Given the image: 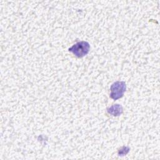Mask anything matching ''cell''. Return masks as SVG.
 I'll return each instance as SVG.
<instances>
[{"label": "cell", "mask_w": 160, "mask_h": 160, "mask_svg": "<svg viewBox=\"0 0 160 160\" xmlns=\"http://www.w3.org/2000/svg\"><path fill=\"white\" fill-rule=\"evenodd\" d=\"M107 111L109 114L113 116H118L122 113L123 109L122 106L119 104H114L108 108Z\"/></svg>", "instance_id": "3"}, {"label": "cell", "mask_w": 160, "mask_h": 160, "mask_svg": "<svg viewBox=\"0 0 160 160\" xmlns=\"http://www.w3.org/2000/svg\"><path fill=\"white\" fill-rule=\"evenodd\" d=\"M90 45L87 41H79L74 44L69 49V51L72 52L76 56L82 58L86 56L89 51Z\"/></svg>", "instance_id": "1"}, {"label": "cell", "mask_w": 160, "mask_h": 160, "mask_svg": "<svg viewBox=\"0 0 160 160\" xmlns=\"http://www.w3.org/2000/svg\"><path fill=\"white\" fill-rule=\"evenodd\" d=\"M129 151V148L128 147H122L121 149H119L118 151V154L119 156H124Z\"/></svg>", "instance_id": "4"}, {"label": "cell", "mask_w": 160, "mask_h": 160, "mask_svg": "<svg viewBox=\"0 0 160 160\" xmlns=\"http://www.w3.org/2000/svg\"><path fill=\"white\" fill-rule=\"evenodd\" d=\"M126 85L124 81H116L110 88V98L114 100H117L122 98L126 91Z\"/></svg>", "instance_id": "2"}]
</instances>
